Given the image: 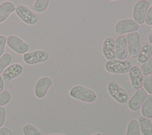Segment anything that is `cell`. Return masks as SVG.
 I'll return each mask as SVG.
<instances>
[{
    "label": "cell",
    "instance_id": "cell-30",
    "mask_svg": "<svg viewBox=\"0 0 152 135\" xmlns=\"http://www.w3.org/2000/svg\"><path fill=\"white\" fill-rule=\"evenodd\" d=\"M0 135H12L11 130L7 127L0 128Z\"/></svg>",
    "mask_w": 152,
    "mask_h": 135
},
{
    "label": "cell",
    "instance_id": "cell-19",
    "mask_svg": "<svg viewBox=\"0 0 152 135\" xmlns=\"http://www.w3.org/2000/svg\"><path fill=\"white\" fill-rule=\"evenodd\" d=\"M141 114L147 118H152V95H148L141 106Z\"/></svg>",
    "mask_w": 152,
    "mask_h": 135
},
{
    "label": "cell",
    "instance_id": "cell-33",
    "mask_svg": "<svg viewBox=\"0 0 152 135\" xmlns=\"http://www.w3.org/2000/svg\"><path fill=\"white\" fill-rule=\"evenodd\" d=\"M48 135H64L63 134H50Z\"/></svg>",
    "mask_w": 152,
    "mask_h": 135
},
{
    "label": "cell",
    "instance_id": "cell-35",
    "mask_svg": "<svg viewBox=\"0 0 152 135\" xmlns=\"http://www.w3.org/2000/svg\"><path fill=\"white\" fill-rule=\"evenodd\" d=\"M151 30H152V25L151 26Z\"/></svg>",
    "mask_w": 152,
    "mask_h": 135
},
{
    "label": "cell",
    "instance_id": "cell-36",
    "mask_svg": "<svg viewBox=\"0 0 152 135\" xmlns=\"http://www.w3.org/2000/svg\"><path fill=\"white\" fill-rule=\"evenodd\" d=\"M151 77H152V74H151Z\"/></svg>",
    "mask_w": 152,
    "mask_h": 135
},
{
    "label": "cell",
    "instance_id": "cell-25",
    "mask_svg": "<svg viewBox=\"0 0 152 135\" xmlns=\"http://www.w3.org/2000/svg\"><path fill=\"white\" fill-rule=\"evenodd\" d=\"M142 86L146 92L148 93L149 95H152V77L150 75L144 77Z\"/></svg>",
    "mask_w": 152,
    "mask_h": 135
},
{
    "label": "cell",
    "instance_id": "cell-1",
    "mask_svg": "<svg viewBox=\"0 0 152 135\" xmlns=\"http://www.w3.org/2000/svg\"><path fill=\"white\" fill-rule=\"evenodd\" d=\"M69 95L74 99L86 103H93L97 99V95L93 90L81 85H75L69 90Z\"/></svg>",
    "mask_w": 152,
    "mask_h": 135
},
{
    "label": "cell",
    "instance_id": "cell-6",
    "mask_svg": "<svg viewBox=\"0 0 152 135\" xmlns=\"http://www.w3.org/2000/svg\"><path fill=\"white\" fill-rule=\"evenodd\" d=\"M49 53L45 50H36L23 54L24 62L28 65H34L46 61L49 58Z\"/></svg>",
    "mask_w": 152,
    "mask_h": 135
},
{
    "label": "cell",
    "instance_id": "cell-8",
    "mask_svg": "<svg viewBox=\"0 0 152 135\" xmlns=\"http://www.w3.org/2000/svg\"><path fill=\"white\" fill-rule=\"evenodd\" d=\"M7 44L10 48L18 54L27 52L30 45L15 35H10L7 37Z\"/></svg>",
    "mask_w": 152,
    "mask_h": 135
},
{
    "label": "cell",
    "instance_id": "cell-24",
    "mask_svg": "<svg viewBox=\"0 0 152 135\" xmlns=\"http://www.w3.org/2000/svg\"><path fill=\"white\" fill-rule=\"evenodd\" d=\"M140 70L144 76L152 74V55L148 61L142 64Z\"/></svg>",
    "mask_w": 152,
    "mask_h": 135
},
{
    "label": "cell",
    "instance_id": "cell-3",
    "mask_svg": "<svg viewBox=\"0 0 152 135\" xmlns=\"http://www.w3.org/2000/svg\"><path fill=\"white\" fill-rule=\"evenodd\" d=\"M107 89L110 96L117 102L124 104L127 102L128 99L127 92L115 80H111L108 83Z\"/></svg>",
    "mask_w": 152,
    "mask_h": 135
},
{
    "label": "cell",
    "instance_id": "cell-16",
    "mask_svg": "<svg viewBox=\"0 0 152 135\" xmlns=\"http://www.w3.org/2000/svg\"><path fill=\"white\" fill-rule=\"evenodd\" d=\"M15 5L10 1H5L0 4V23L5 21L9 15L15 10Z\"/></svg>",
    "mask_w": 152,
    "mask_h": 135
},
{
    "label": "cell",
    "instance_id": "cell-22",
    "mask_svg": "<svg viewBox=\"0 0 152 135\" xmlns=\"http://www.w3.org/2000/svg\"><path fill=\"white\" fill-rule=\"evenodd\" d=\"M49 4V0H36L33 5V10L37 12H42L45 11Z\"/></svg>",
    "mask_w": 152,
    "mask_h": 135
},
{
    "label": "cell",
    "instance_id": "cell-28",
    "mask_svg": "<svg viewBox=\"0 0 152 135\" xmlns=\"http://www.w3.org/2000/svg\"><path fill=\"white\" fill-rule=\"evenodd\" d=\"M7 38L4 35H0V57L4 54Z\"/></svg>",
    "mask_w": 152,
    "mask_h": 135
},
{
    "label": "cell",
    "instance_id": "cell-7",
    "mask_svg": "<svg viewBox=\"0 0 152 135\" xmlns=\"http://www.w3.org/2000/svg\"><path fill=\"white\" fill-rule=\"evenodd\" d=\"M149 7V3L145 0L138 1L133 8L132 17L134 20L138 24H142L145 22L147 11Z\"/></svg>",
    "mask_w": 152,
    "mask_h": 135
},
{
    "label": "cell",
    "instance_id": "cell-27",
    "mask_svg": "<svg viewBox=\"0 0 152 135\" xmlns=\"http://www.w3.org/2000/svg\"><path fill=\"white\" fill-rule=\"evenodd\" d=\"M145 23L148 26L152 25V5L147 11L145 19Z\"/></svg>",
    "mask_w": 152,
    "mask_h": 135
},
{
    "label": "cell",
    "instance_id": "cell-18",
    "mask_svg": "<svg viewBox=\"0 0 152 135\" xmlns=\"http://www.w3.org/2000/svg\"><path fill=\"white\" fill-rule=\"evenodd\" d=\"M141 131L144 135H152V123L149 118L141 116L138 120Z\"/></svg>",
    "mask_w": 152,
    "mask_h": 135
},
{
    "label": "cell",
    "instance_id": "cell-21",
    "mask_svg": "<svg viewBox=\"0 0 152 135\" xmlns=\"http://www.w3.org/2000/svg\"><path fill=\"white\" fill-rule=\"evenodd\" d=\"M22 131L24 135H44L35 126L30 124L24 125Z\"/></svg>",
    "mask_w": 152,
    "mask_h": 135
},
{
    "label": "cell",
    "instance_id": "cell-11",
    "mask_svg": "<svg viewBox=\"0 0 152 135\" xmlns=\"http://www.w3.org/2000/svg\"><path fill=\"white\" fill-rule=\"evenodd\" d=\"M53 81L48 77L44 76L39 79L35 84L34 95L39 99L44 98L48 90L49 87L52 84Z\"/></svg>",
    "mask_w": 152,
    "mask_h": 135
},
{
    "label": "cell",
    "instance_id": "cell-29",
    "mask_svg": "<svg viewBox=\"0 0 152 135\" xmlns=\"http://www.w3.org/2000/svg\"><path fill=\"white\" fill-rule=\"evenodd\" d=\"M6 116V110L3 106H0V128L3 125Z\"/></svg>",
    "mask_w": 152,
    "mask_h": 135
},
{
    "label": "cell",
    "instance_id": "cell-31",
    "mask_svg": "<svg viewBox=\"0 0 152 135\" xmlns=\"http://www.w3.org/2000/svg\"><path fill=\"white\" fill-rule=\"evenodd\" d=\"M4 81L2 79L1 75L0 74V93L4 90Z\"/></svg>",
    "mask_w": 152,
    "mask_h": 135
},
{
    "label": "cell",
    "instance_id": "cell-2",
    "mask_svg": "<svg viewBox=\"0 0 152 135\" xmlns=\"http://www.w3.org/2000/svg\"><path fill=\"white\" fill-rule=\"evenodd\" d=\"M132 66V63L129 60H119L118 59L109 60L106 62V70L112 74H125L128 73Z\"/></svg>",
    "mask_w": 152,
    "mask_h": 135
},
{
    "label": "cell",
    "instance_id": "cell-12",
    "mask_svg": "<svg viewBox=\"0 0 152 135\" xmlns=\"http://www.w3.org/2000/svg\"><path fill=\"white\" fill-rule=\"evenodd\" d=\"M131 85L134 89L138 90L142 86L144 75L140 68L137 65H132L128 72Z\"/></svg>",
    "mask_w": 152,
    "mask_h": 135
},
{
    "label": "cell",
    "instance_id": "cell-26",
    "mask_svg": "<svg viewBox=\"0 0 152 135\" xmlns=\"http://www.w3.org/2000/svg\"><path fill=\"white\" fill-rule=\"evenodd\" d=\"M11 99V95L7 90H4L0 93V106L7 105Z\"/></svg>",
    "mask_w": 152,
    "mask_h": 135
},
{
    "label": "cell",
    "instance_id": "cell-5",
    "mask_svg": "<svg viewBox=\"0 0 152 135\" xmlns=\"http://www.w3.org/2000/svg\"><path fill=\"white\" fill-rule=\"evenodd\" d=\"M15 14L24 23L33 25L39 20V17L24 5H18L15 8Z\"/></svg>",
    "mask_w": 152,
    "mask_h": 135
},
{
    "label": "cell",
    "instance_id": "cell-17",
    "mask_svg": "<svg viewBox=\"0 0 152 135\" xmlns=\"http://www.w3.org/2000/svg\"><path fill=\"white\" fill-rule=\"evenodd\" d=\"M152 55V44L147 43L141 48V51L137 56V60L139 63L144 64L148 61Z\"/></svg>",
    "mask_w": 152,
    "mask_h": 135
},
{
    "label": "cell",
    "instance_id": "cell-23",
    "mask_svg": "<svg viewBox=\"0 0 152 135\" xmlns=\"http://www.w3.org/2000/svg\"><path fill=\"white\" fill-rule=\"evenodd\" d=\"M11 61L12 56L9 53H5L0 57V74L11 63Z\"/></svg>",
    "mask_w": 152,
    "mask_h": 135
},
{
    "label": "cell",
    "instance_id": "cell-20",
    "mask_svg": "<svg viewBox=\"0 0 152 135\" xmlns=\"http://www.w3.org/2000/svg\"><path fill=\"white\" fill-rule=\"evenodd\" d=\"M140 127L137 120H132L128 124L125 135H140Z\"/></svg>",
    "mask_w": 152,
    "mask_h": 135
},
{
    "label": "cell",
    "instance_id": "cell-34",
    "mask_svg": "<svg viewBox=\"0 0 152 135\" xmlns=\"http://www.w3.org/2000/svg\"><path fill=\"white\" fill-rule=\"evenodd\" d=\"M91 135H102L100 133H95L94 134H91Z\"/></svg>",
    "mask_w": 152,
    "mask_h": 135
},
{
    "label": "cell",
    "instance_id": "cell-32",
    "mask_svg": "<svg viewBox=\"0 0 152 135\" xmlns=\"http://www.w3.org/2000/svg\"><path fill=\"white\" fill-rule=\"evenodd\" d=\"M148 41H149V43H150L151 44H152V33H151L149 36H148Z\"/></svg>",
    "mask_w": 152,
    "mask_h": 135
},
{
    "label": "cell",
    "instance_id": "cell-10",
    "mask_svg": "<svg viewBox=\"0 0 152 135\" xmlns=\"http://www.w3.org/2000/svg\"><path fill=\"white\" fill-rule=\"evenodd\" d=\"M146 96L147 92L144 89L140 88L137 90L128 101V106L129 109L132 111L138 110L144 103Z\"/></svg>",
    "mask_w": 152,
    "mask_h": 135
},
{
    "label": "cell",
    "instance_id": "cell-14",
    "mask_svg": "<svg viewBox=\"0 0 152 135\" xmlns=\"http://www.w3.org/2000/svg\"><path fill=\"white\" fill-rule=\"evenodd\" d=\"M23 71L21 64L15 63L7 67L2 73V77L5 83H8L11 80L19 76Z\"/></svg>",
    "mask_w": 152,
    "mask_h": 135
},
{
    "label": "cell",
    "instance_id": "cell-9",
    "mask_svg": "<svg viewBox=\"0 0 152 135\" xmlns=\"http://www.w3.org/2000/svg\"><path fill=\"white\" fill-rule=\"evenodd\" d=\"M139 28L138 24L134 20L123 19L119 21L115 26V31L117 34L123 35L125 33L135 32Z\"/></svg>",
    "mask_w": 152,
    "mask_h": 135
},
{
    "label": "cell",
    "instance_id": "cell-13",
    "mask_svg": "<svg viewBox=\"0 0 152 135\" xmlns=\"http://www.w3.org/2000/svg\"><path fill=\"white\" fill-rule=\"evenodd\" d=\"M115 43L116 58L119 60H125L128 54L126 36L119 35L115 40Z\"/></svg>",
    "mask_w": 152,
    "mask_h": 135
},
{
    "label": "cell",
    "instance_id": "cell-15",
    "mask_svg": "<svg viewBox=\"0 0 152 135\" xmlns=\"http://www.w3.org/2000/svg\"><path fill=\"white\" fill-rule=\"evenodd\" d=\"M102 53L104 58L108 61L116 58L115 39L113 37H107L104 40L102 46Z\"/></svg>",
    "mask_w": 152,
    "mask_h": 135
},
{
    "label": "cell",
    "instance_id": "cell-4",
    "mask_svg": "<svg viewBox=\"0 0 152 135\" xmlns=\"http://www.w3.org/2000/svg\"><path fill=\"white\" fill-rule=\"evenodd\" d=\"M126 38L129 55L132 58H137L141 48L138 33L136 32L128 33Z\"/></svg>",
    "mask_w": 152,
    "mask_h": 135
}]
</instances>
